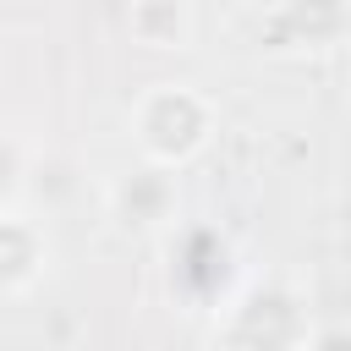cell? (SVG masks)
I'll use <instances>...</instances> for the list:
<instances>
[{
  "label": "cell",
  "instance_id": "obj_1",
  "mask_svg": "<svg viewBox=\"0 0 351 351\" xmlns=\"http://www.w3.org/2000/svg\"><path fill=\"white\" fill-rule=\"evenodd\" d=\"M170 121H159L154 110H143L137 104V143L159 159V165H181V159H192L203 143H208V104L203 99H192L186 88H170Z\"/></svg>",
  "mask_w": 351,
  "mask_h": 351
}]
</instances>
